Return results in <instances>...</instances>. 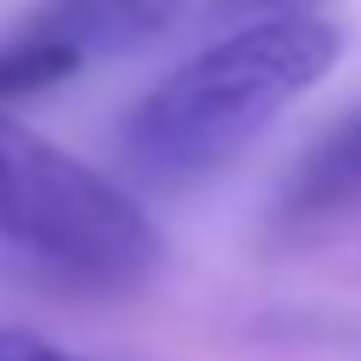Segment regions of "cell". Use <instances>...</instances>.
<instances>
[{
    "label": "cell",
    "mask_w": 361,
    "mask_h": 361,
    "mask_svg": "<svg viewBox=\"0 0 361 361\" xmlns=\"http://www.w3.org/2000/svg\"><path fill=\"white\" fill-rule=\"evenodd\" d=\"M344 51L327 17L293 11L243 23L164 73L124 118V158L152 186H186L231 164Z\"/></svg>",
    "instance_id": "obj_1"
},
{
    "label": "cell",
    "mask_w": 361,
    "mask_h": 361,
    "mask_svg": "<svg viewBox=\"0 0 361 361\" xmlns=\"http://www.w3.org/2000/svg\"><path fill=\"white\" fill-rule=\"evenodd\" d=\"M0 243L85 288H130L158 265V231L85 158L0 113Z\"/></svg>",
    "instance_id": "obj_2"
},
{
    "label": "cell",
    "mask_w": 361,
    "mask_h": 361,
    "mask_svg": "<svg viewBox=\"0 0 361 361\" xmlns=\"http://www.w3.org/2000/svg\"><path fill=\"white\" fill-rule=\"evenodd\" d=\"M197 0H39L17 34L68 51L79 68L96 56H124L169 34Z\"/></svg>",
    "instance_id": "obj_3"
},
{
    "label": "cell",
    "mask_w": 361,
    "mask_h": 361,
    "mask_svg": "<svg viewBox=\"0 0 361 361\" xmlns=\"http://www.w3.org/2000/svg\"><path fill=\"white\" fill-rule=\"evenodd\" d=\"M361 197V113L344 118L293 175H288V192H282V209L288 214H327V209H344Z\"/></svg>",
    "instance_id": "obj_4"
},
{
    "label": "cell",
    "mask_w": 361,
    "mask_h": 361,
    "mask_svg": "<svg viewBox=\"0 0 361 361\" xmlns=\"http://www.w3.org/2000/svg\"><path fill=\"white\" fill-rule=\"evenodd\" d=\"M310 0H209L203 11L214 23H265V17H293L305 11Z\"/></svg>",
    "instance_id": "obj_5"
},
{
    "label": "cell",
    "mask_w": 361,
    "mask_h": 361,
    "mask_svg": "<svg viewBox=\"0 0 361 361\" xmlns=\"http://www.w3.org/2000/svg\"><path fill=\"white\" fill-rule=\"evenodd\" d=\"M0 361H85V355H68V350H56V344L39 338V333L0 327Z\"/></svg>",
    "instance_id": "obj_6"
}]
</instances>
